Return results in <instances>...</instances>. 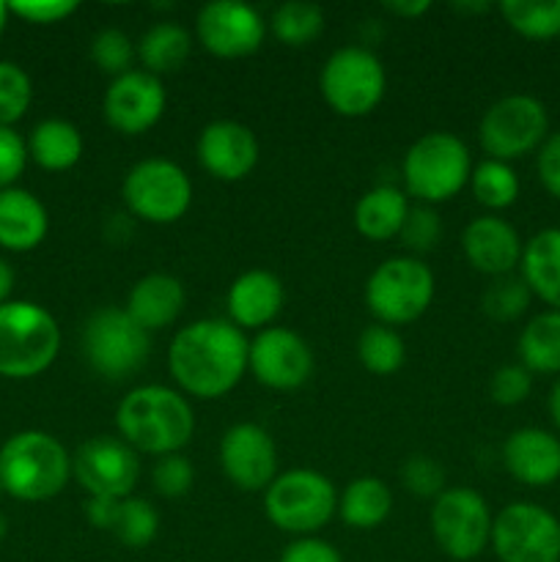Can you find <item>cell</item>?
<instances>
[{
	"label": "cell",
	"instance_id": "9",
	"mask_svg": "<svg viewBox=\"0 0 560 562\" xmlns=\"http://www.w3.org/2000/svg\"><path fill=\"white\" fill-rule=\"evenodd\" d=\"M384 66L371 49L344 47L335 49L324 64L318 86L329 108L346 119L368 115L384 97Z\"/></svg>",
	"mask_w": 560,
	"mask_h": 562
},
{
	"label": "cell",
	"instance_id": "30",
	"mask_svg": "<svg viewBox=\"0 0 560 562\" xmlns=\"http://www.w3.org/2000/svg\"><path fill=\"white\" fill-rule=\"evenodd\" d=\"M190 49L192 42L184 27L176 22H159V25L148 27L137 42V60L143 64V71L159 77L181 69Z\"/></svg>",
	"mask_w": 560,
	"mask_h": 562
},
{
	"label": "cell",
	"instance_id": "34",
	"mask_svg": "<svg viewBox=\"0 0 560 562\" xmlns=\"http://www.w3.org/2000/svg\"><path fill=\"white\" fill-rule=\"evenodd\" d=\"M357 357H360L362 368H368L377 376H390L404 366V340L395 329L384 327V324H373V327L362 329L360 340H357Z\"/></svg>",
	"mask_w": 560,
	"mask_h": 562
},
{
	"label": "cell",
	"instance_id": "5",
	"mask_svg": "<svg viewBox=\"0 0 560 562\" xmlns=\"http://www.w3.org/2000/svg\"><path fill=\"white\" fill-rule=\"evenodd\" d=\"M401 173L410 195L423 203H443L470 181L472 159L456 135L428 132L410 146Z\"/></svg>",
	"mask_w": 560,
	"mask_h": 562
},
{
	"label": "cell",
	"instance_id": "37",
	"mask_svg": "<svg viewBox=\"0 0 560 562\" xmlns=\"http://www.w3.org/2000/svg\"><path fill=\"white\" fill-rule=\"evenodd\" d=\"M33 99L31 77L22 66L0 60V126L16 124L27 113Z\"/></svg>",
	"mask_w": 560,
	"mask_h": 562
},
{
	"label": "cell",
	"instance_id": "51",
	"mask_svg": "<svg viewBox=\"0 0 560 562\" xmlns=\"http://www.w3.org/2000/svg\"><path fill=\"white\" fill-rule=\"evenodd\" d=\"M5 532H9V519H5L3 514H0V541L5 538Z\"/></svg>",
	"mask_w": 560,
	"mask_h": 562
},
{
	"label": "cell",
	"instance_id": "20",
	"mask_svg": "<svg viewBox=\"0 0 560 562\" xmlns=\"http://www.w3.org/2000/svg\"><path fill=\"white\" fill-rule=\"evenodd\" d=\"M461 247H464L470 267L489 278L514 274V269L522 263V250H525L514 225L494 214L472 220L461 236Z\"/></svg>",
	"mask_w": 560,
	"mask_h": 562
},
{
	"label": "cell",
	"instance_id": "38",
	"mask_svg": "<svg viewBox=\"0 0 560 562\" xmlns=\"http://www.w3.org/2000/svg\"><path fill=\"white\" fill-rule=\"evenodd\" d=\"M135 55L137 47L132 44V38L126 36L124 31H119V27H104V31H99L91 42V58L93 64H97V69L104 71V75H126L132 60H135Z\"/></svg>",
	"mask_w": 560,
	"mask_h": 562
},
{
	"label": "cell",
	"instance_id": "43",
	"mask_svg": "<svg viewBox=\"0 0 560 562\" xmlns=\"http://www.w3.org/2000/svg\"><path fill=\"white\" fill-rule=\"evenodd\" d=\"M9 5V14H16L20 20L33 22V25H53L64 22L77 11L75 0H14Z\"/></svg>",
	"mask_w": 560,
	"mask_h": 562
},
{
	"label": "cell",
	"instance_id": "22",
	"mask_svg": "<svg viewBox=\"0 0 560 562\" xmlns=\"http://www.w3.org/2000/svg\"><path fill=\"white\" fill-rule=\"evenodd\" d=\"M86 514L97 530L113 532L119 543H124L126 549L148 547L159 532L157 510L141 497H91Z\"/></svg>",
	"mask_w": 560,
	"mask_h": 562
},
{
	"label": "cell",
	"instance_id": "19",
	"mask_svg": "<svg viewBox=\"0 0 560 562\" xmlns=\"http://www.w3.org/2000/svg\"><path fill=\"white\" fill-rule=\"evenodd\" d=\"M198 159L220 181H239L258 165V140L239 121H212L198 137Z\"/></svg>",
	"mask_w": 560,
	"mask_h": 562
},
{
	"label": "cell",
	"instance_id": "13",
	"mask_svg": "<svg viewBox=\"0 0 560 562\" xmlns=\"http://www.w3.org/2000/svg\"><path fill=\"white\" fill-rule=\"evenodd\" d=\"M432 536L450 560H475L492 538V514L486 499L472 488H445L434 499Z\"/></svg>",
	"mask_w": 560,
	"mask_h": 562
},
{
	"label": "cell",
	"instance_id": "24",
	"mask_svg": "<svg viewBox=\"0 0 560 562\" xmlns=\"http://www.w3.org/2000/svg\"><path fill=\"white\" fill-rule=\"evenodd\" d=\"M47 228V209L33 192L20 190V187L0 190V247L3 250H33L44 241Z\"/></svg>",
	"mask_w": 560,
	"mask_h": 562
},
{
	"label": "cell",
	"instance_id": "36",
	"mask_svg": "<svg viewBox=\"0 0 560 562\" xmlns=\"http://www.w3.org/2000/svg\"><path fill=\"white\" fill-rule=\"evenodd\" d=\"M533 291L522 280V274H503L494 278L492 285L483 291V313L494 322H514L530 307Z\"/></svg>",
	"mask_w": 560,
	"mask_h": 562
},
{
	"label": "cell",
	"instance_id": "10",
	"mask_svg": "<svg viewBox=\"0 0 560 562\" xmlns=\"http://www.w3.org/2000/svg\"><path fill=\"white\" fill-rule=\"evenodd\" d=\"M549 135L547 108L536 97L511 93L497 99L481 119V146L489 159L511 162L541 148Z\"/></svg>",
	"mask_w": 560,
	"mask_h": 562
},
{
	"label": "cell",
	"instance_id": "44",
	"mask_svg": "<svg viewBox=\"0 0 560 562\" xmlns=\"http://www.w3.org/2000/svg\"><path fill=\"white\" fill-rule=\"evenodd\" d=\"M27 165V143L9 126H0V190L14 187Z\"/></svg>",
	"mask_w": 560,
	"mask_h": 562
},
{
	"label": "cell",
	"instance_id": "46",
	"mask_svg": "<svg viewBox=\"0 0 560 562\" xmlns=\"http://www.w3.org/2000/svg\"><path fill=\"white\" fill-rule=\"evenodd\" d=\"M536 170L544 190H547L549 195L560 198V132H552V135H547V140L541 143Z\"/></svg>",
	"mask_w": 560,
	"mask_h": 562
},
{
	"label": "cell",
	"instance_id": "8",
	"mask_svg": "<svg viewBox=\"0 0 560 562\" xmlns=\"http://www.w3.org/2000/svg\"><path fill=\"white\" fill-rule=\"evenodd\" d=\"M86 360L99 376L126 379L146 362L152 340L124 307H102L88 318L82 329Z\"/></svg>",
	"mask_w": 560,
	"mask_h": 562
},
{
	"label": "cell",
	"instance_id": "45",
	"mask_svg": "<svg viewBox=\"0 0 560 562\" xmlns=\"http://www.w3.org/2000/svg\"><path fill=\"white\" fill-rule=\"evenodd\" d=\"M278 562H344V558H340V552L333 543L305 536L291 541Z\"/></svg>",
	"mask_w": 560,
	"mask_h": 562
},
{
	"label": "cell",
	"instance_id": "29",
	"mask_svg": "<svg viewBox=\"0 0 560 562\" xmlns=\"http://www.w3.org/2000/svg\"><path fill=\"white\" fill-rule=\"evenodd\" d=\"M393 510V494L379 477H357L338 499V514L355 530H373Z\"/></svg>",
	"mask_w": 560,
	"mask_h": 562
},
{
	"label": "cell",
	"instance_id": "27",
	"mask_svg": "<svg viewBox=\"0 0 560 562\" xmlns=\"http://www.w3.org/2000/svg\"><path fill=\"white\" fill-rule=\"evenodd\" d=\"M406 214H410V201L395 187H373L357 201L355 225L366 239L388 241L401 234Z\"/></svg>",
	"mask_w": 560,
	"mask_h": 562
},
{
	"label": "cell",
	"instance_id": "42",
	"mask_svg": "<svg viewBox=\"0 0 560 562\" xmlns=\"http://www.w3.org/2000/svg\"><path fill=\"white\" fill-rule=\"evenodd\" d=\"M152 477H154V488H157L163 497L173 499L190 492L192 481H195V470H192L190 459H184L181 453H170L157 461Z\"/></svg>",
	"mask_w": 560,
	"mask_h": 562
},
{
	"label": "cell",
	"instance_id": "17",
	"mask_svg": "<svg viewBox=\"0 0 560 562\" xmlns=\"http://www.w3.org/2000/svg\"><path fill=\"white\" fill-rule=\"evenodd\" d=\"M247 368L272 390H294L307 382L313 355L305 340L285 327H269L256 335L247 351Z\"/></svg>",
	"mask_w": 560,
	"mask_h": 562
},
{
	"label": "cell",
	"instance_id": "40",
	"mask_svg": "<svg viewBox=\"0 0 560 562\" xmlns=\"http://www.w3.org/2000/svg\"><path fill=\"white\" fill-rule=\"evenodd\" d=\"M401 483L417 497H439L445 492V472L432 456H412L401 467Z\"/></svg>",
	"mask_w": 560,
	"mask_h": 562
},
{
	"label": "cell",
	"instance_id": "47",
	"mask_svg": "<svg viewBox=\"0 0 560 562\" xmlns=\"http://www.w3.org/2000/svg\"><path fill=\"white\" fill-rule=\"evenodd\" d=\"M384 9L399 16H421L423 11H428V0H393V3L388 0Z\"/></svg>",
	"mask_w": 560,
	"mask_h": 562
},
{
	"label": "cell",
	"instance_id": "50",
	"mask_svg": "<svg viewBox=\"0 0 560 562\" xmlns=\"http://www.w3.org/2000/svg\"><path fill=\"white\" fill-rule=\"evenodd\" d=\"M5 20H9V5H5V3H0V33H3V27H5Z\"/></svg>",
	"mask_w": 560,
	"mask_h": 562
},
{
	"label": "cell",
	"instance_id": "16",
	"mask_svg": "<svg viewBox=\"0 0 560 562\" xmlns=\"http://www.w3.org/2000/svg\"><path fill=\"white\" fill-rule=\"evenodd\" d=\"M220 464L225 477L242 492H261L278 477V448L256 423H239L223 434Z\"/></svg>",
	"mask_w": 560,
	"mask_h": 562
},
{
	"label": "cell",
	"instance_id": "25",
	"mask_svg": "<svg viewBox=\"0 0 560 562\" xmlns=\"http://www.w3.org/2000/svg\"><path fill=\"white\" fill-rule=\"evenodd\" d=\"M181 307H184V285L170 274L154 272L132 285L124 311L135 318L137 327L154 333V329H165L168 324H173Z\"/></svg>",
	"mask_w": 560,
	"mask_h": 562
},
{
	"label": "cell",
	"instance_id": "7",
	"mask_svg": "<svg viewBox=\"0 0 560 562\" xmlns=\"http://www.w3.org/2000/svg\"><path fill=\"white\" fill-rule=\"evenodd\" d=\"M434 300V274L417 258H390L379 263L366 283V305L384 327L410 324Z\"/></svg>",
	"mask_w": 560,
	"mask_h": 562
},
{
	"label": "cell",
	"instance_id": "32",
	"mask_svg": "<svg viewBox=\"0 0 560 562\" xmlns=\"http://www.w3.org/2000/svg\"><path fill=\"white\" fill-rule=\"evenodd\" d=\"M500 14L525 38L560 36V0H503Z\"/></svg>",
	"mask_w": 560,
	"mask_h": 562
},
{
	"label": "cell",
	"instance_id": "2",
	"mask_svg": "<svg viewBox=\"0 0 560 562\" xmlns=\"http://www.w3.org/2000/svg\"><path fill=\"white\" fill-rule=\"evenodd\" d=\"M115 426L132 450L152 456L179 453L195 431V415L184 395L163 384H143L115 409Z\"/></svg>",
	"mask_w": 560,
	"mask_h": 562
},
{
	"label": "cell",
	"instance_id": "49",
	"mask_svg": "<svg viewBox=\"0 0 560 562\" xmlns=\"http://www.w3.org/2000/svg\"><path fill=\"white\" fill-rule=\"evenodd\" d=\"M549 417H552L555 426L560 428V379L555 382L552 393H549Z\"/></svg>",
	"mask_w": 560,
	"mask_h": 562
},
{
	"label": "cell",
	"instance_id": "14",
	"mask_svg": "<svg viewBox=\"0 0 560 562\" xmlns=\"http://www.w3.org/2000/svg\"><path fill=\"white\" fill-rule=\"evenodd\" d=\"M71 475L91 497L124 499L141 477V461L124 439L93 437L71 456Z\"/></svg>",
	"mask_w": 560,
	"mask_h": 562
},
{
	"label": "cell",
	"instance_id": "15",
	"mask_svg": "<svg viewBox=\"0 0 560 562\" xmlns=\"http://www.w3.org/2000/svg\"><path fill=\"white\" fill-rule=\"evenodd\" d=\"M198 42L217 58H245L264 44L261 14L239 0H214L198 11Z\"/></svg>",
	"mask_w": 560,
	"mask_h": 562
},
{
	"label": "cell",
	"instance_id": "18",
	"mask_svg": "<svg viewBox=\"0 0 560 562\" xmlns=\"http://www.w3.org/2000/svg\"><path fill=\"white\" fill-rule=\"evenodd\" d=\"M165 110L163 80L143 69H130L115 77L104 93V119L124 135L152 130Z\"/></svg>",
	"mask_w": 560,
	"mask_h": 562
},
{
	"label": "cell",
	"instance_id": "28",
	"mask_svg": "<svg viewBox=\"0 0 560 562\" xmlns=\"http://www.w3.org/2000/svg\"><path fill=\"white\" fill-rule=\"evenodd\" d=\"M27 157L44 170H69L82 157V135L64 119H47L33 126Z\"/></svg>",
	"mask_w": 560,
	"mask_h": 562
},
{
	"label": "cell",
	"instance_id": "31",
	"mask_svg": "<svg viewBox=\"0 0 560 562\" xmlns=\"http://www.w3.org/2000/svg\"><path fill=\"white\" fill-rule=\"evenodd\" d=\"M519 357L530 373H560V311H544L525 324Z\"/></svg>",
	"mask_w": 560,
	"mask_h": 562
},
{
	"label": "cell",
	"instance_id": "21",
	"mask_svg": "<svg viewBox=\"0 0 560 562\" xmlns=\"http://www.w3.org/2000/svg\"><path fill=\"white\" fill-rule=\"evenodd\" d=\"M503 461L525 486H552L560 477V439L544 428H519L505 439Z\"/></svg>",
	"mask_w": 560,
	"mask_h": 562
},
{
	"label": "cell",
	"instance_id": "48",
	"mask_svg": "<svg viewBox=\"0 0 560 562\" xmlns=\"http://www.w3.org/2000/svg\"><path fill=\"white\" fill-rule=\"evenodd\" d=\"M11 289H14V269L5 258H0V305H5L11 296Z\"/></svg>",
	"mask_w": 560,
	"mask_h": 562
},
{
	"label": "cell",
	"instance_id": "39",
	"mask_svg": "<svg viewBox=\"0 0 560 562\" xmlns=\"http://www.w3.org/2000/svg\"><path fill=\"white\" fill-rule=\"evenodd\" d=\"M401 241L410 247L412 252H428L437 247L439 236H443V225L434 209L428 206H410L404 225H401Z\"/></svg>",
	"mask_w": 560,
	"mask_h": 562
},
{
	"label": "cell",
	"instance_id": "33",
	"mask_svg": "<svg viewBox=\"0 0 560 562\" xmlns=\"http://www.w3.org/2000/svg\"><path fill=\"white\" fill-rule=\"evenodd\" d=\"M269 27L289 47H305V44H311L324 31V11L316 3L289 0V3L278 5L272 11Z\"/></svg>",
	"mask_w": 560,
	"mask_h": 562
},
{
	"label": "cell",
	"instance_id": "12",
	"mask_svg": "<svg viewBox=\"0 0 560 562\" xmlns=\"http://www.w3.org/2000/svg\"><path fill=\"white\" fill-rule=\"evenodd\" d=\"M124 201L135 217L154 225L176 223L192 203L190 176L170 159H143L126 173Z\"/></svg>",
	"mask_w": 560,
	"mask_h": 562
},
{
	"label": "cell",
	"instance_id": "35",
	"mask_svg": "<svg viewBox=\"0 0 560 562\" xmlns=\"http://www.w3.org/2000/svg\"><path fill=\"white\" fill-rule=\"evenodd\" d=\"M472 195L486 209H508L519 198V179L508 162L483 159L470 173Z\"/></svg>",
	"mask_w": 560,
	"mask_h": 562
},
{
	"label": "cell",
	"instance_id": "6",
	"mask_svg": "<svg viewBox=\"0 0 560 562\" xmlns=\"http://www.w3.org/2000/svg\"><path fill=\"white\" fill-rule=\"evenodd\" d=\"M264 508L278 530L305 538L333 519L338 497L333 483L318 472L289 470L269 483Z\"/></svg>",
	"mask_w": 560,
	"mask_h": 562
},
{
	"label": "cell",
	"instance_id": "26",
	"mask_svg": "<svg viewBox=\"0 0 560 562\" xmlns=\"http://www.w3.org/2000/svg\"><path fill=\"white\" fill-rule=\"evenodd\" d=\"M522 280L533 296L560 311V228H544L522 250Z\"/></svg>",
	"mask_w": 560,
	"mask_h": 562
},
{
	"label": "cell",
	"instance_id": "52",
	"mask_svg": "<svg viewBox=\"0 0 560 562\" xmlns=\"http://www.w3.org/2000/svg\"><path fill=\"white\" fill-rule=\"evenodd\" d=\"M0 494H5V492H3V486H0Z\"/></svg>",
	"mask_w": 560,
	"mask_h": 562
},
{
	"label": "cell",
	"instance_id": "1",
	"mask_svg": "<svg viewBox=\"0 0 560 562\" xmlns=\"http://www.w3.org/2000/svg\"><path fill=\"white\" fill-rule=\"evenodd\" d=\"M250 344L234 322L201 318L179 329L170 344L168 366L184 393L195 398H223L247 371Z\"/></svg>",
	"mask_w": 560,
	"mask_h": 562
},
{
	"label": "cell",
	"instance_id": "41",
	"mask_svg": "<svg viewBox=\"0 0 560 562\" xmlns=\"http://www.w3.org/2000/svg\"><path fill=\"white\" fill-rule=\"evenodd\" d=\"M530 390H533V373L527 371L522 362L497 368L492 382H489V395H492L494 404L500 406L522 404V401H527Z\"/></svg>",
	"mask_w": 560,
	"mask_h": 562
},
{
	"label": "cell",
	"instance_id": "23",
	"mask_svg": "<svg viewBox=\"0 0 560 562\" xmlns=\"http://www.w3.org/2000/svg\"><path fill=\"white\" fill-rule=\"evenodd\" d=\"M283 300L285 291L278 274L267 272V269H250L231 283L225 305H228V316L236 327L258 329L278 316Z\"/></svg>",
	"mask_w": 560,
	"mask_h": 562
},
{
	"label": "cell",
	"instance_id": "3",
	"mask_svg": "<svg viewBox=\"0 0 560 562\" xmlns=\"http://www.w3.org/2000/svg\"><path fill=\"white\" fill-rule=\"evenodd\" d=\"M71 456L47 431H20L0 448V486L22 503H44L64 492Z\"/></svg>",
	"mask_w": 560,
	"mask_h": 562
},
{
	"label": "cell",
	"instance_id": "11",
	"mask_svg": "<svg viewBox=\"0 0 560 562\" xmlns=\"http://www.w3.org/2000/svg\"><path fill=\"white\" fill-rule=\"evenodd\" d=\"M500 562H560V519L533 503H511L492 519V538Z\"/></svg>",
	"mask_w": 560,
	"mask_h": 562
},
{
	"label": "cell",
	"instance_id": "4",
	"mask_svg": "<svg viewBox=\"0 0 560 562\" xmlns=\"http://www.w3.org/2000/svg\"><path fill=\"white\" fill-rule=\"evenodd\" d=\"M58 351L60 329L53 313L25 300L0 305V376H38L53 366Z\"/></svg>",
	"mask_w": 560,
	"mask_h": 562
}]
</instances>
